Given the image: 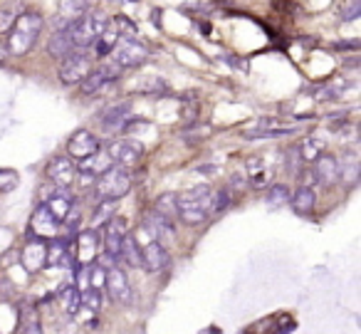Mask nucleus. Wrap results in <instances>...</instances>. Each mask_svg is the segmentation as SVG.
Listing matches in <instances>:
<instances>
[{
  "label": "nucleus",
  "instance_id": "8",
  "mask_svg": "<svg viewBox=\"0 0 361 334\" xmlns=\"http://www.w3.org/2000/svg\"><path fill=\"white\" fill-rule=\"evenodd\" d=\"M121 75V67L109 62V65H102L97 70H90V75L82 80V95H97L99 90H104L106 85H111L114 80H119Z\"/></svg>",
  "mask_w": 361,
  "mask_h": 334
},
{
  "label": "nucleus",
  "instance_id": "31",
  "mask_svg": "<svg viewBox=\"0 0 361 334\" xmlns=\"http://www.w3.org/2000/svg\"><path fill=\"white\" fill-rule=\"evenodd\" d=\"M114 210H116V203L114 201H99V205H97L94 210V218H92V223H94V228H102V223H109L111 218H114Z\"/></svg>",
  "mask_w": 361,
  "mask_h": 334
},
{
  "label": "nucleus",
  "instance_id": "17",
  "mask_svg": "<svg viewBox=\"0 0 361 334\" xmlns=\"http://www.w3.org/2000/svg\"><path fill=\"white\" fill-rule=\"evenodd\" d=\"M111 166H114V161H111L109 151L99 149V151H94L92 156H87V159L80 161V174H87V176H92V179L97 181L102 174H106Z\"/></svg>",
  "mask_w": 361,
  "mask_h": 334
},
{
  "label": "nucleus",
  "instance_id": "5",
  "mask_svg": "<svg viewBox=\"0 0 361 334\" xmlns=\"http://www.w3.org/2000/svg\"><path fill=\"white\" fill-rule=\"evenodd\" d=\"M92 70V57L87 50H72L67 57L60 60V70H57V77H60L62 85H77L82 82Z\"/></svg>",
  "mask_w": 361,
  "mask_h": 334
},
{
  "label": "nucleus",
  "instance_id": "11",
  "mask_svg": "<svg viewBox=\"0 0 361 334\" xmlns=\"http://www.w3.org/2000/svg\"><path fill=\"white\" fill-rule=\"evenodd\" d=\"M47 179L55 184V189H70L77 179V166L70 156H55L47 166Z\"/></svg>",
  "mask_w": 361,
  "mask_h": 334
},
{
  "label": "nucleus",
  "instance_id": "36",
  "mask_svg": "<svg viewBox=\"0 0 361 334\" xmlns=\"http://www.w3.org/2000/svg\"><path fill=\"white\" fill-rule=\"evenodd\" d=\"M13 23H16V16H13V11H8V8H0V35L11 32Z\"/></svg>",
  "mask_w": 361,
  "mask_h": 334
},
{
  "label": "nucleus",
  "instance_id": "37",
  "mask_svg": "<svg viewBox=\"0 0 361 334\" xmlns=\"http://www.w3.org/2000/svg\"><path fill=\"white\" fill-rule=\"evenodd\" d=\"M359 13H361V3H359V0H354V3H351V6L341 13V20H346V23L356 20V18H359Z\"/></svg>",
  "mask_w": 361,
  "mask_h": 334
},
{
  "label": "nucleus",
  "instance_id": "14",
  "mask_svg": "<svg viewBox=\"0 0 361 334\" xmlns=\"http://www.w3.org/2000/svg\"><path fill=\"white\" fill-rule=\"evenodd\" d=\"M94 151H99V139H97L92 131H77V134L70 136V141H67V156L70 159H87V156H92Z\"/></svg>",
  "mask_w": 361,
  "mask_h": 334
},
{
  "label": "nucleus",
  "instance_id": "23",
  "mask_svg": "<svg viewBox=\"0 0 361 334\" xmlns=\"http://www.w3.org/2000/svg\"><path fill=\"white\" fill-rule=\"evenodd\" d=\"M72 50H75V45H72L70 28H60V30H55V35H52L50 42H47V52H50L55 60H62V57H67Z\"/></svg>",
  "mask_w": 361,
  "mask_h": 334
},
{
  "label": "nucleus",
  "instance_id": "10",
  "mask_svg": "<svg viewBox=\"0 0 361 334\" xmlns=\"http://www.w3.org/2000/svg\"><path fill=\"white\" fill-rule=\"evenodd\" d=\"M104 290L109 292V297L114 299L116 304H131V299H134V290H131L129 278H126V273L121 268L106 270Z\"/></svg>",
  "mask_w": 361,
  "mask_h": 334
},
{
  "label": "nucleus",
  "instance_id": "3",
  "mask_svg": "<svg viewBox=\"0 0 361 334\" xmlns=\"http://www.w3.org/2000/svg\"><path fill=\"white\" fill-rule=\"evenodd\" d=\"M106 28H109V16H104L102 11L85 13V18H80L75 25H70L75 50H87V47H92V42H94Z\"/></svg>",
  "mask_w": 361,
  "mask_h": 334
},
{
  "label": "nucleus",
  "instance_id": "35",
  "mask_svg": "<svg viewBox=\"0 0 361 334\" xmlns=\"http://www.w3.org/2000/svg\"><path fill=\"white\" fill-rule=\"evenodd\" d=\"M62 223H65V228L70 230V233H77V230H80V223H82V210H80V205H72L70 208V213L65 215V220H62Z\"/></svg>",
  "mask_w": 361,
  "mask_h": 334
},
{
  "label": "nucleus",
  "instance_id": "30",
  "mask_svg": "<svg viewBox=\"0 0 361 334\" xmlns=\"http://www.w3.org/2000/svg\"><path fill=\"white\" fill-rule=\"evenodd\" d=\"M265 201L272 205V208H277V205L290 203V186H287V184H272L270 189H267Z\"/></svg>",
  "mask_w": 361,
  "mask_h": 334
},
{
  "label": "nucleus",
  "instance_id": "15",
  "mask_svg": "<svg viewBox=\"0 0 361 334\" xmlns=\"http://www.w3.org/2000/svg\"><path fill=\"white\" fill-rule=\"evenodd\" d=\"M169 263V250L159 243V240H151L141 248V268H146L149 273H159Z\"/></svg>",
  "mask_w": 361,
  "mask_h": 334
},
{
  "label": "nucleus",
  "instance_id": "26",
  "mask_svg": "<svg viewBox=\"0 0 361 334\" xmlns=\"http://www.w3.org/2000/svg\"><path fill=\"white\" fill-rule=\"evenodd\" d=\"M154 213L164 215V218H169V220L178 218V196L176 193H161L154 203Z\"/></svg>",
  "mask_w": 361,
  "mask_h": 334
},
{
  "label": "nucleus",
  "instance_id": "39",
  "mask_svg": "<svg viewBox=\"0 0 361 334\" xmlns=\"http://www.w3.org/2000/svg\"><path fill=\"white\" fill-rule=\"evenodd\" d=\"M339 50H356L359 47V40H346V42H336Z\"/></svg>",
  "mask_w": 361,
  "mask_h": 334
},
{
  "label": "nucleus",
  "instance_id": "1",
  "mask_svg": "<svg viewBox=\"0 0 361 334\" xmlns=\"http://www.w3.org/2000/svg\"><path fill=\"white\" fill-rule=\"evenodd\" d=\"M42 28H45V20H42L40 13L35 11H25L16 18L11 32H8V52L16 57L25 55L35 47L37 37H40Z\"/></svg>",
  "mask_w": 361,
  "mask_h": 334
},
{
  "label": "nucleus",
  "instance_id": "13",
  "mask_svg": "<svg viewBox=\"0 0 361 334\" xmlns=\"http://www.w3.org/2000/svg\"><path fill=\"white\" fill-rule=\"evenodd\" d=\"M97 255H99V235H97V230H80L77 233V265L80 268L94 265Z\"/></svg>",
  "mask_w": 361,
  "mask_h": 334
},
{
  "label": "nucleus",
  "instance_id": "25",
  "mask_svg": "<svg viewBox=\"0 0 361 334\" xmlns=\"http://www.w3.org/2000/svg\"><path fill=\"white\" fill-rule=\"evenodd\" d=\"M119 258H124V263L129 265V268H141V248L134 235H124Z\"/></svg>",
  "mask_w": 361,
  "mask_h": 334
},
{
  "label": "nucleus",
  "instance_id": "4",
  "mask_svg": "<svg viewBox=\"0 0 361 334\" xmlns=\"http://www.w3.org/2000/svg\"><path fill=\"white\" fill-rule=\"evenodd\" d=\"M129 189H131V169H124V166H116V164L94 181V193L99 201H114L116 203V201L129 193Z\"/></svg>",
  "mask_w": 361,
  "mask_h": 334
},
{
  "label": "nucleus",
  "instance_id": "9",
  "mask_svg": "<svg viewBox=\"0 0 361 334\" xmlns=\"http://www.w3.org/2000/svg\"><path fill=\"white\" fill-rule=\"evenodd\" d=\"M60 230V220L50 213L45 203L37 205L35 213L30 215V238H37V240H50L57 235Z\"/></svg>",
  "mask_w": 361,
  "mask_h": 334
},
{
  "label": "nucleus",
  "instance_id": "33",
  "mask_svg": "<svg viewBox=\"0 0 361 334\" xmlns=\"http://www.w3.org/2000/svg\"><path fill=\"white\" fill-rule=\"evenodd\" d=\"M231 205V191L221 189V191H213V201H211V213H223V210Z\"/></svg>",
  "mask_w": 361,
  "mask_h": 334
},
{
  "label": "nucleus",
  "instance_id": "22",
  "mask_svg": "<svg viewBox=\"0 0 361 334\" xmlns=\"http://www.w3.org/2000/svg\"><path fill=\"white\" fill-rule=\"evenodd\" d=\"M290 203L297 215H310L317 205V193L312 186H300L295 193H290Z\"/></svg>",
  "mask_w": 361,
  "mask_h": 334
},
{
  "label": "nucleus",
  "instance_id": "40",
  "mask_svg": "<svg viewBox=\"0 0 361 334\" xmlns=\"http://www.w3.org/2000/svg\"><path fill=\"white\" fill-rule=\"evenodd\" d=\"M8 55H11V52H8V42H6V40H0V62L6 60Z\"/></svg>",
  "mask_w": 361,
  "mask_h": 334
},
{
  "label": "nucleus",
  "instance_id": "18",
  "mask_svg": "<svg viewBox=\"0 0 361 334\" xmlns=\"http://www.w3.org/2000/svg\"><path fill=\"white\" fill-rule=\"evenodd\" d=\"M314 176L322 186H331L339 181V159L331 154H322L314 159Z\"/></svg>",
  "mask_w": 361,
  "mask_h": 334
},
{
  "label": "nucleus",
  "instance_id": "16",
  "mask_svg": "<svg viewBox=\"0 0 361 334\" xmlns=\"http://www.w3.org/2000/svg\"><path fill=\"white\" fill-rule=\"evenodd\" d=\"M90 11L87 6V0H62L60 3V11H57V30L60 28H70L75 25L80 18H85V13Z\"/></svg>",
  "mask_w": 361,
  "mask_h": 334
},
{
  "label": "nucleus",
  "instance_id": "19",
  "mask_svg": "<svg viewBox=\"0 0 361 334\" xmlns=\"http://www.w3.org/2000/svg\"><path fill=\"white\" fill-rule=\"evenodd\" d=\"M70 263V243L60 235L50 238L45 243V265L50 268H60V265H67Z\"/></svg>",
  "mask_w": 361,
  "mask_h": 334
},
{
  "label": "nucleus",
  "instance_id": "6",
  "mask_svg": "<svg viewBox=\"0 0 361 334\" xmlns=\"http://www.w3.org/2000/svg\"><path fill=\"white\" fill-rule=\"evenodd\" d=\"M146 57H149V47L144 42L134 40V37H124L114 47V65H119L121 70H131V67L144 65Z\"/></svg>",
  "mask_w": 361,
  "mask_h": 334
},
{
  "label": "nucleus",
  "instance_id": "7",
  "mask_svg": "<svg viewBox=\"0 0 361 334\" xmlns=\"http://www.w3.org/2000/svg\"><path fill=\"white\" fill-rule=\"evenodd\" d=\"M106 151H109L111 161H114L116 166H124V169H131V166H136L144 159V144H139V141H134V139L114 141Z\"/></svg>",
  "mask_w": 361,
  "mask_h": 334
},
{
  "label": "nucleus",
  "instance_id": "2",
  "mask_svg": "<svg viewBox=\"0 0 361 334\" xmlns=\"http://www.w3.org/2000/svg\"><path fill=\"white\" fill-rule=\"evenodd\" d=\"M213 189L211 186H196L178 196V220L186 225H201L211 215Z\"/></svg>",
  "mask_w": 361,
  "mask_h": 334
},
{
  "label": "nucleus",
  "instance_id": "20",
  "mask_svg": "<svg viewBox=\"0 0 361 334\" xmlns=\"http://www.w3.org/2000/svg\"><path fill=\"white\" fill-rule=\"evenodd\" d=\"M45 205L50 208V213L62 223V220H65V215L70 213V208L75 205V196L70 193V189H55L50 196H47Z\"/></svg>",
  "mask_w": 361,
  "mask_h": 334
},
{
  "label": "nucleus",
  "instance_id": "12",
  "mask_svg": "<svg viewBox=\"0 0 361 334\" xmlns=\"http://www.w3.org/2000/svg\"><path fill=\"white\" fill-rule=\"evenodd\" d=\"M20 263L25 268V273L35 275L45 268V240H37L27 235L25 245H23V253H20Z\"/></svg>",
  "mask_w": 361,
  "mask_h": 334
},
{
  "label": "nucleus",
  "instance_id": "29",
  "mask_svg": "<svg viewBox=\"0 0 361 334\" xmlns=\"http://www.w3.org/2000/svg\"><path fill=\"white\" fill-rule=\"evenodd\" d=\"M322 149H324L322 139H317V136H307V139H302V144L297 151H300L302 161H314L317 156H322Z\"/></svg>",
  "mask_w": 361,
  "mask_h": 334
},
{
  "label": "nucleus",
  "instance_id": "38",
  "mask_svg": "<svg viewBox=\"0 0 361 334\" xmlns=\"http://www.w3.org/2000/svg\"><path fill=\"white\" fill-rule=\"evenodd\" d=\"M20 334H42L40 322H25V327L20 329Z\"/></svg>",
  "mask_w": 361,
  "mask_h": 334
},
{
  "label": "nucleus",
  "instance_id": "28",
  "mask_svg": "<svg viewBox=\"0 0 361 334\" xmlns=\"http://www.w3.org/2000/svg\"><path fill=\"white\" fill-rule=\"evenodd\" d=\"M57 299H60V304H62V309H65V314L75 317V312L80 309V290H77L75 285H67V287L60 290Z\"/></svg>",
  "mask_w": 361,
  "mask_h": 334
},
{
  "label": "nucleus",
  "instance_id": "34",
  "mask_svg": "<svg viewBox=\"0 0 361 334\" xmlns=\"http://www.w3.org/2000/svg\"><path fill=\"white\" fill-rule=\"evenodd\" d=\"M18 174L13 169H0V193H8L18 186Z\"/></svg>",
  "mask_w": 361,
  "mask_h": 334
},
{
  "label": "nucleus",
  "instance_id": "24",
  "mask_svg": "<svg viewBox=\"0 0 361 334\" xmlns=\"http://www.w3.org/2000/svg\"><path fill=\"white\" fill-rule=\"evenodd\" d=\"M290 131L292 129H280V126H275L272 119H260V121H255L250 129L243 131V136H245V139H275V136L290 134Z\"/></svg>",
  "mask_w": 361,
  "mask_h": 334
},
{
  "label": "nucleus",
  "instance_id": "21",
  "mask_svg": "<svg viewBox=\"0 0 361 334\" xmlns=\"http://www.w3.org/2000/svg\"><path fill=\"white\" fill-rule=\"evenodd\" d=\"M131 114V102H119V105L106 107L104 112L99 114V124L104 129H116V126H124L126 119Z\"/></svg>",
  "mask_w": 361,
  "mask_h": 334
},
{
  "label": "nucleus",
  "instance_id": "32",
  "mask_svg": "<svg viewBox=\"0 0 361 334\" xmlns=\"http://www.w3.org/2000/svg\"><path fill=\"white\" fill-rule=\"evenodd\" d=\"M106 285V270L102 265H90V290L102 292Z\"/></svg>",
  "mask_w": 361,
  "mask_h": 334
},
{
  "label": "nucleus",
  "instance_id": "27",
  "mask_svg": "<svg viewBox=\"0 0 361 334\" xmlns=\"http://www.w3.org/2000/svg\"><path fill=\"white\" fill-rule=\"evenodd\" d=\"M116 42H119V35H116V32L111 30V28H106V30L102 32V35L97 37L94 42H92V50H94L97 57H106L109 52H114Z\"/></svg>",
  "mask_w": 361,
  "mask_h": 334
}]
</instances>
